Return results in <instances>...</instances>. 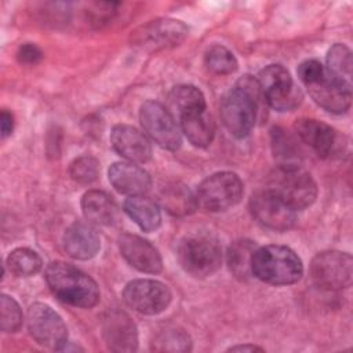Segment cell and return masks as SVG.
Segmentation results:
<instances>
[{
	"instance_id": "obj_22",
	"label": "cell",
	"mask_w": 353,
	"mask_h": 353,
	"mask_svg": "<svg viewBox=\"0 0 353 353\" xmlns=\"http://www.w3.org/2000/svg\"><path fill=\"white\" fill-rule=\"evenodd\" d=\"M81 210L90 223L112 225L117 219L116 203L102 190H88L81 199Z\"/></svg>"
},
{
	"instance_id": "obj_15",
	"label": "cell",
	"mask_w": 353,
	"mask_h": 353,
	"mask_svg": "<svg viewBox=\"0 0 353 353\" xmlns=\"http://www.w3.org/2000/svg\"><path fill=\"white\" fill-rule=\"evenodd\" d=\"M102 336L113 352H135L138 331L132 319L120 309H108L101 317Z\"/></svg>"
},
{
	"instance_id": "obj_29",
	"label": "cell",
	"mask_w": 353,
	"mask_h": 353,
	"mask_svg": "<svg viewBox=\"0 0 353 353\" xmlns=\"http://www.w3.org/2000/svg\"><path fill=\"white\" fill-rule=\"evenodd\" d=\"M204 62L208 70L216 74H230L237 70V59L223 46L215 44L210 47L204 55Z\"/></svg>"
},
{
	"instance_id": "obj_17",
	"label": "cell",
	"mask_w": 353,
	"mask_h": 353,
	"mask_svg": "<svg viewBox=\"0 0 353 353\" xmlns=\"http://www.w3.org/2000/svg\"><path fill=\"white\" fill-rule=\"evenodd\" d=\"M110 142L113 149L130 161L146 163L152 157L149 139L132 125H114L110 132Z\"/></svg>"
},
{
	"instance_id": "obj_24",
	"label": "cell",
	"mask_w": 353,
	"mask_h": 353,
	"mask_svg": "<svg viewBox=\"0 0 353 353\" xmlns=\"http://www.w3.org/2000/svg\"><path fill=\"white\" fill-rule=\"evenodd\" d=\"M160 201L170 214L176 216L189 215L197 207L196 196L181 182L165 185L160 192Z\"/></svg>"
},
{
	"instance_id": "obj_11",
	"label": "cell",
	"mask_w": 353,
	"mask_h": 353,
	"mask_svg": "<svg viewBox=\"0 0 353 353\" xmlns=\"http://www.w3.org/2000/svg\"><path fill=\"white\" fill-rule=\"evenodd\" d=\"M139 120L143 131L159 146L176 150L181 146V134L171 112L156 101H146L141 106Z\"/></svg>"
},
{
	"instance_id": "obj_1",
	"label": "cell",
	"mask_w": 353,
	"mask_h": 353,
	"mask_svg": "<svg viewBox=\"0 0 353 353\" xmlns=\"http://www.w3.org/2000/svg\"><path fill=\"white\" fill-rule=\"evenodd\" d=\"M262 92L258 80L243 76L221 99V119L226 130L236 138H244L255 124Z\"/></svg>"
},
{
	"instance_id": "obj_26",
	"label": "cell",
	"mask_w": 353,
	"mask_h": 353,
	"mask_svg": "<svg viewBox=\"0 0 353 353\" xmlns=\"http://www.w3.org/2000/svg\"><path fill=\"white\" fill-rule=\"evenodd\" d=\"M168 101L171 108L175 109L179 116L194 109L205 108L203 92L197 87L188 84L174 87L168 94Z\"/></svg>"
},
{
	"instance_id": "obj_19",
	"label": "cell",
	"mask_w": 353,
	"mask_h": 353,
	"mask_svg": "<svg viewBox=\"0 0 353 353\" xmlns=\"http://www.w3.org/2000/svg\"><path fill=\"white\" fill-rule=\"evenodd\" d=\"M101 240L97 230L85 222H73L63 234V248L66 254L74 259L87 261L97 255Z\"/></svg>"
},
{
	"instance_id": "obj_35",
	"label": "cell",
	"mask_w": 353,
	"mask_h": 353,
	"mask_svg": "<svg viewBox=\"0 0 353 353\" xmlns=\"http://www.w3.org/2000/svg\"><path fill=\"white\" fill-rule=\"evenodd\" d=\"M0 121H1V137L7 138L14 130V116H12V113L3 109L1 116H0Z\"/></svg>"
},
{
	"instance_id": "obj_6",
	"label": "cell",
	"mask_w": 353,
	"mask_h": 353,
	"mask_svg": "<svg viewBox=\"0 0 353 353\" xmlns=\"http://www.w3.org/2000/svg\"><path fill=\"white\" fill-rule=\"evenodd\" d=\"M178 259L186 273L197 279H204L214 274L221 268L222 248L214 236L196 233L181 241Z\"/></svg>"
},
{
	"instance_id": "obj_20",
	"label": "cell",
	"mask_w": 353,
	"mask_h": 353,
	"mask_svg": "<svg viewBox=\"0 0 353 353\" xmlns=\"http://www.w3.org/2000/svg\"><path fill=\"white\" fill-rule=\"evenodd\" d=\"M108 175L112 186L119 193L128 196L145 194L152 186L149 174L134 163H114L110 165Z\"/></svg>"
},
{
	"instance_id": "obj_16",
	"label": "cell",
	"mask_w": 353,
	"mask_h": 353,
	"mask_svg": "<svg viewBox=\"0 0 353 353\" xmlns=\"http://www.w3.org/2000/svg\"><path fill=\"white\" fill-rule=\"evenodd\" d=\"M119 248L123 258L137 270L152 274L161 272V256L148 240L137 234L123 233L119 237Z\"/></svg>"
},
{
	"instance_id": "obj_4",
	"label": "cell",
	"mask_w": 353,
	"mask_h": 353,
	"mask_svg": "<svg viewBox=\"0 0 353 353\" xmlns=\"http://www.w3.org/2000/svg\"><path fill=\"white\" fill-rule=\"evenodd\" d=\"M252 276L272 285L296 283L303 274L301 258L288 247L265 245L256 248L251 259Z\"/></svg>"
},
{
	"instance_id": "obj_34",
	"label": "cell",
	"mask_w": 353,
	"mask_h": 353,
	"mask_svg": "<svg viewBox=\"0 0 353 353\" xmlns=\"http://www.w3.org/2000/svg\"><path fill=\"white\" fill-rule=\"evenodd\" d=\"M17 59L23 65H36L43 59V51L33 43H25L18 48Z\"/></svg>"
},
{
	"instance_id": "obj_12",
	"label": "cell",
	"mask_w": 353,
	"mask_h": 353,
	"mask_svg": "<svg viewBox=\"0 0 353 353\" xmlns=\"http://www.w3.org/2000/svg\"><path fill=\"white\" fill-rule=\"evenodd\" d=\"M123 298L131 309L152 316L159 314L168 307L171 302V291L161 281L138 279L125 285Z\"/></svg>"
},
{
	"instance_id": "obj_7",
	"label": "cell",
	"mask_w": 353,
	"mask_h": 353,
	"mask_svg": "<svg viewBox=\"0 0 353 353\" xmlns=\"http://www.w3.org/2000/svg\"><path fill=\"white\" fill-rule=\"evenodd\" d=\"M243 196V182L229 171L215 172L205 178L197 188L196 200L201 208L219 212L236 205Z\"/></svg>"
},
{
	"instance_id": "obj_5",
	"label": "cell",
	"mask_w": 353,
	"mask_h": 353,
	"mask_svg": "<svg viewBox=\"0 0 353 353\" xmlns=\"http://www.w3.org/2000/svg\"><path fill=\"white\" fill-rule=\"evenodd\" d=\"M268 189L295 211L309 207L317 196L314 179L298 164H280L270 175Z\"/></svg>"
},
{
	"instance_id": "obj_32",
	"label": "cell",
	"mask_w": 353,
	"mask_h": 353,
	"mask_svg": "<svg viewBox=\"0 0 353 353\" xmlns=\"http://www.w3.org/2000/svg\"><path fill=\"white\" fill-rule=\"evenodd\" d=\"M72 179L79 183H91L99 175V163L92 156H80L69 167Z\"/></svg>"
},
{
	"instance_id": "obj_10",
	"label": "cell",
	"mask_w": 353,
	"mask_h": 353,
	"mask_svg": "<svg viewBox=\"0 0 353 353\" xmlns=\"http://www.w3.org/2000/svg\"><path fill=\"white\" fill-rule=\"evenodd\" d=\"M28 328L32 338L51 350H62L68 343V328L62 317L46 303H33L28 310Z\"/></svg>"
},
{
	"instance_id": "obj_31",
	"label": "cell",
	"mask_w": 353,
	"mask_h": 353,
	"mask_svg": "<svg viewBox=\"0 0 353 353\" xmlns=\"http://www.w3.org/2000/svg\"><path fill=\"white\" fill-rule=\"evenodd\" d=\"M23 321L18 302L3 294L0 298V328L3 332H17Z\"/></svg>"
},
{
	"instance_id": "obj_25",
	"label": "cell",
	"mask_w": 353,
	"mask_h": 353,
	"mask_svg": "<svg viewBox=\"0 0 353 353\" xmlns=\"http://www.w3.org/2000/svg\"><path fill=\"white\" fill-rule=\"evenodd\" d=\"M256 250L254 241L241 239L236 240L230 244L228 250V265L229 270L233 273L234 277L240 280H245L252 276L251 272V259Z\"/></svg>"
},
{
	"instance_id": "obj_9",
	"label": "cell",
	"mask_w": 353,
	"mask_h": 353,
	"mask_svg": "<svg viewBox=\"0 0 353 353\" xmlns=\"http://www.w3.org/2000/svg\"><path fill=\"white\" fill-rule=\"evenodd\" d=\"M353 277V259L350 254L341 251L319 252L310 263L312 281L328 291L347 288Z\"/></svg>"
},
{
	"instance_id": "obj_3",
	"label": "cell",
	"mask_w": 353,
	"mask_h": 353,
	"mask_svg": "<svg viewBox=\"0 0 353 353\" xmlns=\"http://www.w3.org/2000/svg\"><path fill=\"white\" fill-rule=\"evenodd\" d=\"M46 281L62 302L77 307H92L99 302L97 283L84 272L66 262H52L46 269Z\"/></svg>"
},
{
	"instance_id": "obj_8",
	"label": "cell",
	"mask_w": 353,
	"mask_h": 353,
	"mask_svg": "<svg viewBox=\"0 0 353 353\" xmlns=\"http://www.w3.org/2000/svg\"><path fill=\"white\" fill-rule=\"evenodd\" d=\"M263 101L273 109L292 110L302 101L301 90L294 84L288 70L281 65H269L258 74Z\"/></svg>"
},
{
	"instance_id": "obj_30",
	"label": "cell",
	"mask_w": 353,
	"mask_h": 353,
	"mask_svg": "<svg viewBox=\"0 0 353 353\" xmlns=\"http://www.w3.org/2000/svg\"><path fill=\"white\" fill-rule=\"evenodd\" d=\"M352 52L345 44H334L327 54V69L336 77L350 83Z\"/></svg>"
},
{
	"instance_id": "obj_21",
	"label": "cell",
	"mask_w": 353,
	"mask_h": 353,
	"mask_svg": "<svg viewBox=\"0 0 353 353\" xmlns=\"http://www.w3.org/2000/svg\"><path fill=\"white\" fill-rule=\"evenodd\" d=\"M181 127L190 143L197 148H205L212 142L215 125L207 109H194L179 116Z\"/></svg>"
},
{
	"instance_id": "obj_2",
	"label": "cell",
	"mask_w": 353,
	"mask_h": 353,
	"mask_svg": "<svg viewBox=\"0 0 353 353\" xmlns=\"http://www.w3.org/2000/svg\"><path fill=\"white\" fill-rule=\"evenodd\" d=\"M298 77L307 88L313 101L331 113H343L350 108V83L336 77L316 59L298 66Z\"/></svg>"
},
{
	"instance_id": "obj_14",
	"label": "cell",
	"mask_w": 353,
	"mask_h": 353,
	"mask_svg": "<svg viewBox=\"0 0 353 353\" xmlns=\"http://www.w3.org/2000/svg\"><path fill=\"white\" fill-rule=\"evenodd\" d=\"M188 26L176 19L163 18L150 21L134 33V43L145 50L156 51L175 47L188 36Z\"/></svg>"
},
{
	"instance_id": "obj_18",
	"label": "cell",
	"mask_w": 353,
	"mask_h": 353,
	"mask_svg": "<svg viewBox=\"0 0 353 353\" xmlns=\"http://www.w3.org/2000/svg\"><path fill=\"white\" fill-rule=\"evenodd\" d=\"M295 131L302 142L310 146L320 157H330L338 142L336 131L316 119H299L295 123Z\"/></svg>"
},
{
	"instance_id": "obj_33",
	"label": "cell",
	"mask_w": 353,
	"mask_h": 353,
	"mask_svg": "<svg viewBox=\"0 0 353 353\" xmlns=\"http://www.w3.org/2000/svg\"><path fill=\"white\" fill-rule=\"evenodd\" d=\"M272 145L274 150V156H277L283 163L281 164H296L294 160L295 154V141L281 128L276 127L272 130Z\"/></svg>"
},
{
	"instance_id": "obj_28",
	"label": "cell",
	"mask_w": 353,
	"mask_h": 353,
	"mask_svg": "<svg viewBox=\"0 0 353 353\" xmlns=\"http://www.w3.org/2000/svg\"><path fill=\"white\" fill-rule=\"evenodd\" d=\"M152 349L157 352H188L192 349V341L183 330L165 328L156 334Z\"/></svg>"
},
{
	"instance_id": "obj_36",
	"label": "cell",
	"mask_w": 353,
	"mask_h": 353,
	"mask_svg": "<svg viewBox=\"0 0 353 353\" xmlns=\"http://www.w3.org/2000/svg\"><path fill=\"white\" fill-rule=\"evenodd\" d=\"M229 350L230 352H255V350H263V349L255 345H239V346L230 347Z\"/></svg>"
},
{
	"instance_id": "obj_23",
	"label": "cell",
	"mask_w": 353,
	"mask_h": 353,
	"mask_svg": "<svg viewBox=\"0 0 353 353\" xmlns=\"http://www.w3.org/2000/svg\"><path fill=\"white\" fill-rule=\"evenodd\" d=\"M124 211L145 232H153L161 223L159 205L143 194L130 196L124 201Z\"/></svg>"
},
{
	"instance_id": "obj_13",
	"label": "cell",
	"mask_w": 353,
	"mask_h": 353,
	"mask_svg": "<svg viewBox=\"0 0 353 353\" xmlns=\"http://www.w3.org/2000/svg\"><path fill=\"white\" fill-rule=\"evenodd\" d=\"M250 211L262 226L276 232H285L295 223V210L269 189L251 196Z\"/></svg>"
},
{
	"instance_id": "obj_27",
	"label": "cell",
	"mask_w": 353,
	"mask_h": 353,
	"mask_svg": "<svg viewBox=\"0 0 353 353\" xmlns=\"http://www.w3.org/2000/svg\"><path fill=\"white\" fill-rule=\"evenodd\" d=\"M41 266V258L30 248H17L7 258V268L17 277H30L39 273Z\"/></svg>"
}]
</instances>
